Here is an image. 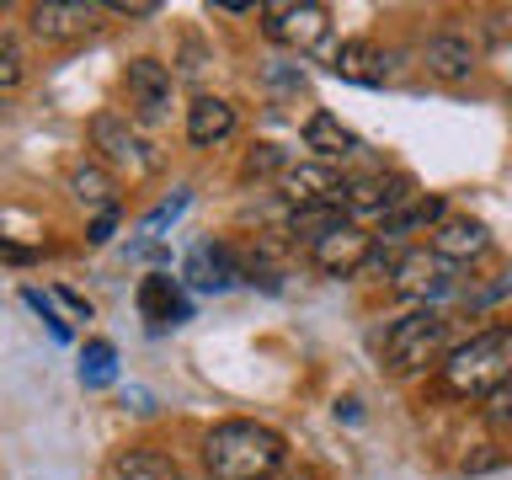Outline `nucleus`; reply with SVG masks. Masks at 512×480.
<instances>
[{
  "instance_id": "19",
  "label": "nucleus",
  "mask_w": 512,
  "mask_h": 480,
  "mask_svg": "<svg viewBox=\"0 0 512 480\" xmlns=\"http://www.w3.org/2000/svg\"><path fill=\"white\" fill-rule=\"evenodd\" d=\"M70 198L80 208H96V214H112L118 208V176H112L102 160H80L70 171Z\"/></svg>"
},
{
  "instance_id": "6",
  "label": "nucleus",
  "mask_w": 512,
  "mask_h": 480,
  "mask_svg": "<svg viewBox=\"0 0 512 480\" xmlns=\"http://www.w3.org/2000/svg\"><path fill=\"white\" fill-rule=\"evenodd\" d=\"M256 16H262L267 38L283 43V48H294V54L326 43V32H331V11L315 6V0H278V6H262Z\"/></svg>"
},
{
  "instance_id": "31",
  "label": "nucleus",
  "mask_w": 512,
  "mask_h": 480,
  "mask_svg": "<svg viewBox=\"0 0 512 480\" xmlns=\"http://www.w3.org/2000/svg\"><path fill=\"white\" fill-rule=\"evenodd\" d=\"M496 59H502V75L512 80V48H502V54H496Z\"/></svg>"
},
{
  "instance_id": "11",
  "label": "nucleus",
  "mask_w": 512,
  "mask_h": 480,
  "mask_svg": "<svg viewBox=\"0 0 512 480\" xmlns=\"http://www.w3.org/2000/svg\"><path fill=\"white\" fill-rule=\"evenodd\" d=\"M278 192H283L294 208H315V203H342L347 182L336 176V166H326V160H299V166L283 171Z\"/></svg>"
},
{
  "instance_id": "26",
  "label": "nucleus",
  "mask_w": 512,
  "mask_h": 480,
  "mask_svg": "<svg viewBox=\"0 0 512 480\" xmlns=\"http://www.w3.org/2000/svg\"><path fill=\"white\" fill-rule=\"evenodd\" d=\"M486 422H491L496 432H512V384H507V390H496V395L486 400Z\"/></svg>"
},
{
  "instance_id": "12",
  "label": "nucleus",
  "mask_w": 512,
  "mask_h": 480,
  "mask_svg": "<svg viewBox=\"0 0 512 480\" xmlns=\"http://www.w3.org/2000/svg\"><path fill=\"white\" fill-rule=\"evenodd\" d=\"M139 315L150 320V331H166V326H182L192 315V304L182 294V283L171 278V272H150V278H139Z\"/></svg>"
},
{
  "instance_id": "15",
  "label": "nucleus",
  "mask_w": 512,
  "mask_h": 480,
  "mask_svg": "<svg viewBox=\"0 0 512 480\" xmlns=\"http://www.w3.org/2000/svg\"><path fill=\"white\" fill-rule=\"evenodd\" d=\"M235 134V107L224 102V96H192L187 107V144H198V150H214Z\"/></svg>"
},
{
  "instance_id": "23",
  "label": "nucleus",
  "mask_w": 512,
  "mask_h": 480,
  "mask_svg": "<svg viewBox=\"0 0 512 480\" xmlns=\"http://www.w3.org/2000/svg\"><path fill=\"white\" fill-rule=\"evenodd\" d=\"M443 219H448L443 198H427V192H422V198H416V203H411L400 219L384 224V230H390V235H406V230H422V224H443Z\"/></svg>"
},
{
  "instance_id": "27",
  "label": "nucleus",
  "mask_w": 512,
  "mask_h": 480,
  "mask_svg": "<svg viewBox=\"0 0 512 480\" xmlns=\"http://www.w3.org/2000/svg\"><path fill=\"white\" fill-rule=\"evenodd\" d=\"M182 208H187V192H176V198H166L160 208H150V214H144V235L160 230V224H171V219H182Z\"/></svg>"
},
{
  "instance_id": "22",
  "label": "nucleus",
  "mask_w": 512,
  "mask_h": 480,
  "mask_svg": "<svg viewBox=\"0 0 512 480\" xmlns=\"http://www.w3.org/2000/svg\"><path fill=\"white\" fill-rule=\"evenodd\" d=\"M112 379H118V352H112V342H86V352H80V384L102 390Z\"/></svg>"
},
{
  "instance_id": "4",
  "label": "nucleus",
  "mask_w": 512,
  "mask_h": 480,
  "mask_svg": "<svg viewBox=\"0 0 512 480\" xmlns=\"http://www.w3.org/2000/svg\"><path fill=\"white\" fill-rule=\"evenodd\" d=\"M91 150L102 155L107 171H128L134 182H139V176H155V166H160V155L150 150V139H144L123 112H96V118H91Z\"/></svg>"
},
{
  "instance_id": "18",
  "label": "nucleus",
  "mask_w": 512,
  "mask_h": 480,
  "mask_svg": "<svg viewBox=\"0 0 512 480\" xmlns=\"http://www.w3.org/2000/svg\"><path fill=\"white\" fill-rule=\"evenodd\" d=\"M422 59H427V75L448 80V86H459V80L475 75V48H470V38H459V32H438V38H427Z\"/></svg>"
},
{
  "instance_id": "28",
  "label": "nucleus",
  "mask_w": 512,
  "mask_h": 480,
  "mask_svg": "<svg viewBox=\"0 0 512 480\" xmlns=\"http://www.w3.org/2000/svg\"><path fill=\"white\" fill-rule=\"evenodd\" d=\"M502 464V448H480V454H464V475H486V470H496Z\"/></svg>"
},
{
  "instance_id": "29",
  "label": "nucleus",
  "mask_w": 512,
  "mask_h": 480,
  "mask_svg": "<svg viewBox=\"0 0 512 480\" xmlns=\"http://www.w3.org/2000/svg\"><path fill=\"white\" fill-rule=\"evenodd\" d=\"M112 230H118V208H112V214H96V219H91V230H86V240H91V246H107Z\"/></svg>"
},
{
  "instance_id": "30",
  "label": "nucleus",
  "mask_w": 512,
  "mask_h": 480,
  "mask_svg": "<svg viewBox=\"0 0 512 480\" xmlns=\"http://www.w3.org/2000/svg\"><path fill=\"white\" fill-rule=\"evenodd\" d=\"M102 11H112V16H155L160 6H155V0H107Z\"/></svg>"
},
{
  "instance_id": "21",
  "label": "nucleus",
  "mask_w": 512,
  "mask_h": 480,
  "mask_svg": "<svg viewBox=\"0 0 512 480\" xmlns=\"http://www.w3.org/2000/svg\"><path fill=\"white\" fill-rule=\"evenodd\" d=\"M347 203H315V208H294V219H288V235H304L315 246L320 235H331L336 224H347Z\"/></svg>"
},
{
  "instance_id": "14",
  "label": "nucleus",
  "mask_w": 512,
  "mask_h": 480,
  "mask_svg": "<svg viewBox=\"0 0 512 480\" xmlns=\"http://www.w3.org/2000/svg\"><path fill=\"white\" fill-rule=\"evenodd\" d=\"M304 150H315V160H347V155H358L363 150V139L352 134V128L336 118V112H326V107H315L310 118H304Z\"/></svg>"
},
{
  "instance_id": "13",
  "label": "nucleus",
  "mask_w": 512,
  "mask_h": 480,
  "mask_svg": "<svg viewBox=\"0 0 512 480\" xmlns=\"http://www.w3.org/2000/svg\"><path fill=\"white\" fill-rule=\"evenodd\" d=\"M331 75H342V80H358V86H379L384 75H390V59H384V48L379 43H368V38H342L331 48Z\"/></svg>"
},
{
  "instance_id": "3",
  "label": "nucleus",
  "mask_w": 512,
  "mask_h": 480,
  "mask_svg": "<svg viewBox=\"0 0 512 480\" xmlns=\"http://www.w3.org/2000/svg\"><path fill=\"white\" fill-rule=\"evenodd\" d=\"M443 336H448V320H443L438 310H411V315H400L395 326L384 331V368H390L395 379L422 374L427 363H438Z\"/></svg>"
},
{
  "instance_id": "7",
  "label": "nucleus",
  "mask_w": 512,
  "mask_h": 480,
  "mask_svg": "<svg viewBox=\"0 0 512 480\" xmlns=\"http://www.w3.org/2000/svg\"><path fill=\"white\" fill-rule=\"evenodd\" d=\"M123 96H128V107H134V118L139 123H160L171 112V96H176V75H171V64H160V59H128V70H123Z\"/></svg>"
},
{
  "instance_id": "32",
  "label": "nucleus",
  "mask_w": 512,
  "mask_h": 480,
  "mask_svg": "<svg viewBox=\"0 0 512 480\" xmlns=\"http://www.w3.org/2000/svg\"><path fill=\"white\" fill-rule=\"evenodd\" d=\"M283 480H315V475H310V470H299V475H283Z\"/></svg>"
},
{
  "instance_id": "16",
  "label": "nucleus",
  "mask_w": 512,
  "mask_h": 480,
  "mask_svg": "<svg viewBox=\"0 0 512 480\" xmlns=\"http://www.w3.org/2000/svg\"><path fill=\"white\" fill-rule=\"evenodd\" d=\"M112 480H182V464H176L166 448H150V443H128L112 454Z\"/></svg>"
},
{
  "instance_id": "8",
  "label": "nucleus",
  "mask_w": 512,
  "mask_h": 480,
  "mask_svg": "<svg viewBox=\"0 0 512 480\" xmlns=\"http://www.w3.org/2000/svg\"><path fill=\"white\" fill-rule=\"evenodd\" d=\"M390 288L400 299H411V304L427 310V299H438V294L454 288V262H443L432 246H411V251H400V267H395Z\"/></svg>"
},
{
  "instance_id": "24",
  "label": "nucleus",
  "mask_w": 512,
  "mask_h": 480,
  "mask_svg": "<svg viewBox=\"0 0 512 480\" xmlns=\"http://www.w3.org/2000/svg\"><path fill=\"white\" fill-rule=\"evenodd\" d=\"M283 171H288V155L278 144H251V155L240 160V176H256V182H262V176H278L283 182Z\"/></svg>"
},
{
  "instance_id": "20",
  "label": "nucleus",
  "mask_w": 512,
  "mask_h": 480,
  "mask_svg": "<svg viewBox=\"0 0 512 480\" xmlns=\"http://www.w3.org/2000/svg\"><path fill=\"white\" fill-rule=\"evenodd\" d=\"M187 278L198 288H230L235 278H246V272H240V256L230 246H198L187 256Z\"/></svg>"
},
{
  "instance_id": "1",
  "label": "nucleus",
  "mask_w": 512,
  "mask_h": 480,
  "mask_svg": "<svg viewBox=\"0 0 512 480\" xmlns=\"http://www.w3.org/2000/svg\"><path fill=\"white\" fill-rule=\"evenodd\" d=\"M283 454V432L267 422H246V416H230L203 432V470L214 480H272L283 470Z\"/></svg>"
},
{
  "instance_id": "10",
  "label": "nucleus",
  "mask_w": 512,
  "mask_h": 480,
  "mask_svg": "<svg viewBox=\"0 0 512 480\" xmlns=\"http://www.w3.org/2000/svg\"><path fill=\"white\" fill-rule=\"evenodd\" d=\"M96 11L102 6H80V0H43V6H27V32L43 43H75L96 32Z\"/></svg>"
},
{
  "instance_id": "2",
  "label": "nucleus",
  "mask_w": 512,
  "mask_h": 480,
  "mask_svg": "<svg viewBox=\"0 0 512 480\" xmlns=\"http://www.w3.org/2000/svg\"><path fill=\"white\" fill-rule=\"evenodd\" d=\"M443 390L459 395V400H480V395H496L512 384V326H486L470 342H459L454 352L443 358L438 368Z\"/></svg>"
},
{
  "instance_id": "25",
  "label": "nucleus",
  "mask_w": 512,
  "mask_h": 480,
  "mask_svg": "<svg viewBox=\"0 0 512 480\" xmlns=\"http://www.w3.org/2000/svg\"><path fill=\"white\" fill-rule=\"evenodd\" d=\"M22 75H27V59H22V43L11 38H0V91H16L22 86Z\"/></svg>"
},
{
  "instance_id": "9",
  "label": "nucleus",
  "mask_w": 512,
  "mask_h": 480,
  "mask_svg": "<svg viewBox=\"0 0 512 480\" xmlns=\"http://www.w3.org/2000/svg\"><path fill=\"white\" fill-rule=\"evenodd\" d=\"M368 256H374V235H368L358 219L336 224L331 235H320L310 246V262L326 272V278H358V272L368 267Z\"/></svg>"
},
{
  "instance_id": "17",
  "label": "nucleus",
  "mask_w": 512,
  "mask_h": 480,
  "mask_svg": "<svg viewBox=\"0 0 512 480\" xmlns=\"http://www.w3.org/2000/svg\"><path fill=\"white\" fill-rule=\"evenodd\" d=\"M432 251H438L443 262H475V256L491 251V230L480 219H443L438 230H432Z\"/></svg>"
},
{
  "instance_id": "5",
  "label": "nucleus",
  "mask_w": 512,
  "mask_h": 480,
  "mask_svg": "<svg viewBox=\"0 0 512 480\" xmlns=\"http://www.w3.org/2000/svg\"><path fill=\"white\" fill-rule=\"evenodd\" d=\"M422 198L416 192V182L406 171H368V176H352L347 192H342V203H347V214L352 219H400L406 208Z\"/></svg>"
}]
</instances>
